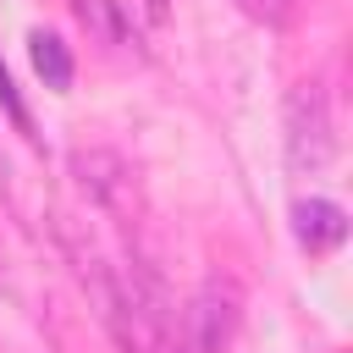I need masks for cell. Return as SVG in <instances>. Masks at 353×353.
<instances>
[{
	"label": "cell",
	"instance_id": "cell-5",
	"mask_svg": "<svg viewBox=\"0 0 353 353\" xmlns=\"http://www.w3.org/2000/svg\"><path fill=\"white\" fill-rule=\"evenodd\" d=\"M28 50H33V72L44 77V88H66L72 83V55H66V44L55 33H33Z\"/></svg>",
	"mask_w": 353,
	"mask_h": 353
},
{
	"label": "cell",
	"instance_id": "cell-7",
	"mask_svg": "<svg viewBox=\"0 0 353 353\" xmlns=\"http://www.w3.org/2000/svg\"><path fill=\"white\" fill-rule=\"evenodd\" d=\"M0 105L11 110V121H17V127H28V110H22V99H17V88H11V77H6V66H0Z\"/></svg>",
	"mask_w": 353,
	"mask_h": 353
},
{
	"label": "cell",
	"instance_id": "cell-6",
	"mask_svg": "<svg viewBox=\"0 0 353 353\" xmlns=\"http://www.w3.org/2000/svg\"><path fill=\"white\" fill-rule=\"evenodd\" d=\"M243 11L259 17V22H281V17L292 11V0H243Z\"/></svg>",
	"mask_w": 353,
	"mask_h": 353
},
{
	"label": "cell",
	"instance_id": "cell-3",
	"mask_svg": "<svg viewBox=\"0 0 353 353\" xmlns=\"http://www.w3.org/2000/svg\"><path fill=\"white\" fill-rule=\"evenodd\" d=\"M292 232H298V243L303 248H336L342 237H347V215H342V204H331V199H303L298 210H292Z\"/></svg>",
	"mask_w": 353,
	"mask_h": 353
},
{
	"label": "cell",
	"instance_id": "cell-2",
	"mask_svg": "<svg viewBox=\"0 0 353 353\" xmlns=\"http://www.w3.org/2000/svg\"><path fill=\"white\" fill-rule=\"evenodd\" d=\"M232 320H237L232 298H221V287H204V292H199V303L188 309L193 353H221V347H226V336H232Z\"/></svg>",
	"mask_w": 353,
	"mask_h": 353
},
{
	"label": "cell",
	"instance_id": "cell-1",
	"mask_svg": "<svg viewBox=\"0 0 353 353\" xmlns=\"http://www.w3.org/2000/svg\"><path fill=\"white\" fill-rule=\"evenodd\" d=\"M287 160L292 171H325L331 160V116H325V94L314 83H298L287 99Z\"/></svg>",
	"mask_w": 353,
	"mask_h": 353
},
{
	"label": "cell",
	"instance_id": "cell-4",
	"mask_svg": "<svg viewBox=\"0 0 353 353\" xmlns=\"http://www.w3.org/2000/svg\"><path fill=\"white\" fill-rule=\"evenodd\" d=\"M72 165H77L83 188H94L99 199H116V188H121V176H127V165H121L116 154H105V149H77Z\"/></svg>",
	"mask_w": 353,
	"mask_h": 353
}]
</instances>
